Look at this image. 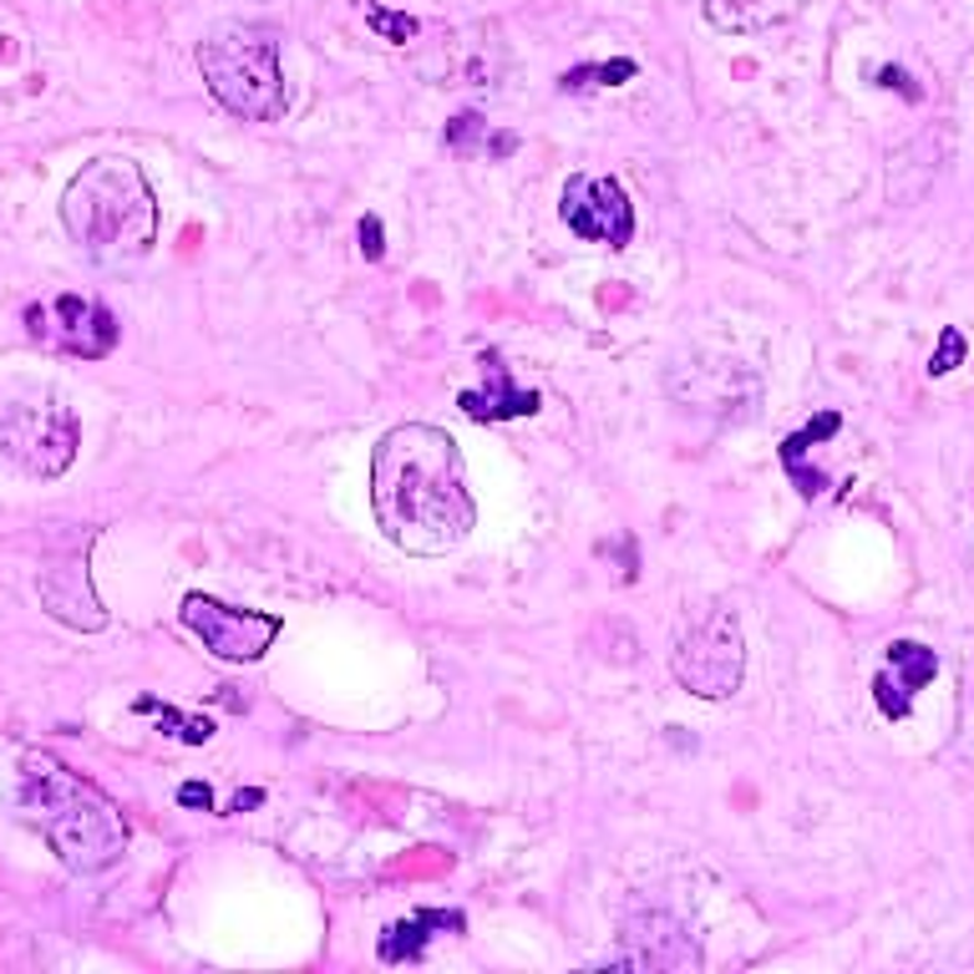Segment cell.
Listing matches in <instances>:
<instances>
[{"label":"cell","instance_id":"3","mask_svg":"<svg viewBox=\"0 0 974 974\" xmlns=\"http://www.w3.org/2000/svg\"><path fill=\"white\" fill-rule=\"evenodd\" d=\"M62 219L92 254H143L158 234L153 188L128 158H97L66 188Z\"/></svg>","mask_w":974,"mask_h":974},{"label":"cell","instance_id":"9","mask_svg":"<svg viewBox=\"0 0 974 974\" xmlns=\"http://www.w3.org/2000/svg\"><path fill=\"white\" fill-rule=\"evenodd\" d=\"M46 330L56 345L66 351H77V356H107L112 341H118V325L107 316L97 300H77V295H66V300L52 305V320H36V335Z\"/></svg>","mask_w":974,"mask_h":974},{"label":"cell","instance_id":"12","mask_svg":"<svg viewBox=\"0 0 974 974\" xmlns=\"http://www.w3.org/2000/svg\"><path fill=\"white\" fill-rule=\"evenodd\" d=\"M483 366H487L483 391L457 396V407L467 411L473 422H518V417H533V411H539V391H523L498 356H483Z\"/></svg>","mask_w":974,"mask_h":974},{"label":"cell","instance_id":"7","mask_svg":"<svg viewBox=\"0 0 974 974\" xmlns=\"http://www.w3.org/2000/svg\"><path fill=\"white\" fill-rule=\"evenodd\" d=\"M5 452L15 462H26L31 473L52 477L62 473L71 452H77V427H71V411L56 401V396H36V401H5Z\"/></svg>","mask_w":974,"mask_h":974},{"label":"cell","instance_id":"17","mask_svg":"<svg viewBox=\"0 0 974 974\" xmlns=\"http://www.w3.org/2000/svg\"><path fill=\"white\" fill-rule=\"evenodd\" d=\"M178 803H184V807H203V812H209V807H213V792L203 787V782H184V787H178Z\"/></svg>","mask_w":974,"mask_h":974},{"label":"cell","instance_id":"4","mask_svg":"<svg viewBox=\"0 0 974 974\" xmlns=\"http://www.w3.org/2000/svg\"><path fill=\"white\" fill-rule=\"evenodd\" d=\"M198 71L209 92L250 122L285 118V77H279V41L259 26H219L198 46Z\"/></svg>","mask_w":974,"mask_h":974},{"label":"cell","instance_id":"10","mask_svg":"<svg viewBox=\"0 0 974 974\" xmlns=\"http://www.w3.org/2000/svg\"><path fill=\"white\" fill-rule=\"evenodd\" d=\"M934 671H939L934 650L914 645V640H894V645H888V671H883L878 685H873V690H878V711L894 716V721H904L909 706H914V690L934 680Z\"/></svg>","mask_w":974,"mask_h":974},{"label":"cell","instance_id":"15","mask_svg":"<svg viewBox=\"0 0 974 974\" xmlns=\"http://www.w3.org/2000/svg\"><path fill=\"white\" fill-rule=\"evenodd\" d=\"M366 21L381 31L386 41H411L417 36V21H411V15H391V11H381V5H366Z\"/></svg>","mask_w":974,"mask_h":974},{"label":"cell","instance_id":"8","mask_svg":"<svg viewBox=\"0 0 974 974\" xmlns=\"http://www.w3.org/2000/svg\"><path fill=\"white\" fill-rule=\"evenodd\" d=\"M558 213L564 224L574 229L589 244H609V250H624L634 239V203L624 193L619 178H605V173H579L564 184V198H558Z\"/></svg>","mask_w":974,"mask_h":974},{"label":"cell","instance_id":"1","mask_svg":"<svg viewBox=\"0 0 974 974\" xmlns=\"http://www.w3.org/2000/svg\"><path fill=\"white\" fill-rule=\"evenodd\" d=\"M370 513L401 553L436 558L457 549L477 523L457 442L427 422L391 427L370 452Z\"/></svg>","mask_w":974,"mask_h":974},{"label":"cell","instance_id":"2","mask_svg":"<svg viewBox=\"0 0 974 974\" xmlns=\"http://www.w3.org/2000/svg\"><path fill=\"white\" fill-rule=\"evenodd\" d=\"M21 803L41 822L46 843L56 848V857H62L66 868L97 873L128 848V828H122L118 807L56 762H26Z\"/></svg>","mask_w":974,"mask_h":974},{"label":"cell","instance_id":"16","mask_svg":"<svg viewBox=\"0 0 974 974\" xmlns=\"http://www.w3.org/2000/svg\"><path fill=\"white\" fill-rule=\"evenodd\" d=\"M964 361V335L960 330H944V341H939V356L929 361V376H949V370Z\"/></svg>","mask_w":974,"mask_h":974},{"label":"cell","instance_id":"18","mask_svg":"<svg viewBox=\"0 0 974 974\" xmlns=\"http://www.w3.org/2000/svg\"><path fill=\"white\" fill-rule=\"evenodd\" d=\"M361 250H366V259H381V224L376 219L361 224Z\"/></svg>","mask_w":974,"mask_h":974},{"label":"cell","instance_id":"11","mask_svg":"<svg viewBox=\"0 0 974 974\" xmlns=\"http://www.w3.org/2000/svg\"><path fill=\"white\" fill-rule=\"evenodd\" d=\"M630 944H640V954H624V960L615 964H630V970H696V944H690V934H685L680 923L671 919H660V914H650V919L630 923Z\"/></svg>","mask_w":974,"mask_h":974},{"label":"cell","instance_id":"6","mask_svg":"<svg viewBox=\"0 0 974 974\" xmlns=\"http://www.w3.org/2000/svg\"><path fill=\"white\" fill-rule=\"evenodd\" d=\"M184 624L203 640V650L219 660H259L264 650L279 640V615H264V609H234L224 599H209V594H188L184 599Z\"/></svg>","mask_w":974,"mask_h":974},{"label":"cell","instance_id":"13","mask_svg":"<svg viewBox=\"0 0 974 974\" xmlns=\"http://www.w3.org/2000/svg\"><path fill=\"white\" fill-rule=\"evenodd\" d=\"M797 11H803V0H706V21L716 31H737V36L777 26Z\"/></svg>","mask_w":974,"mask_h":974},{"label":"cell","instance_id":"5","mask_svg":"<svg viewBox=\"0 0 974 974\" xmlns=\"http://www.w3.org/2000/svg\"><path fill=\"white\" fill-rule=\"evenodd\" d=\"M675 680L700 700L737 696L741 671H746V645H741V619L731 605H706L696 619H685L671 650Z\"/></svg>","mask_w":974,"mask_h":974},{"label":"cell","instance_id":"14","mask_svg":"<svg viewBox=\"0 0 974 974\" xmlns=\"http://www.w3.org/2000/svg\"><path fill=\"white\" fill-rule=\"evenodd\" d=\"M143 711H158L163 721L178 726V737L193 741V746H198V741H209V737H213V726H209V721H198V716H178L173 706H158V700H143Z\"/></svg>","mask_w":974,"mask_h":974}]
</instances>
